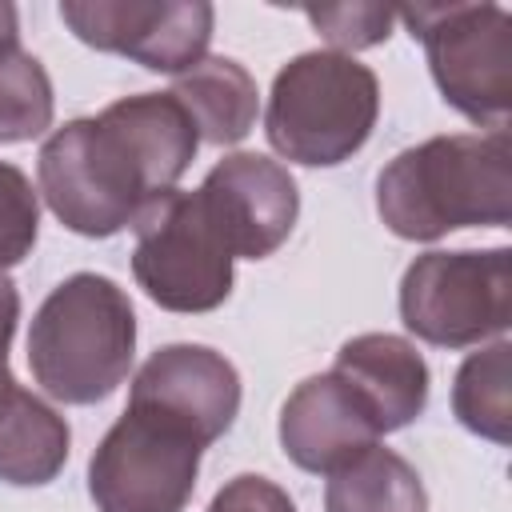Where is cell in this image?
I'll list each match as a JSON object with an SVG mask.
<instances>
[{
	"label": "cell",
	"mask_w": 512,
	"mask_h": 512,
	"mask_svg": "<svg viewBox=\"0 0 512 512\" xmlns=\"http://www.w3.org/2000/svg\"><path fill=\"white\" fill-rule=\"evenodd\" d=\"M200 136L172 92H136L56 128L36 156L48 212L76 236H116L196 160Z\"/></svg>",
	"instance_id": "1"
},
{
	"label": "cell",
	"mask_w": 512,
	"mask_h": 512,
	"mask_svg": "<svg viewBox=\"0 0 512 512\" xmlns=\"http://www.w3.org/2000/svg\"><path fill=\"white\" fill-rule=\"evenodd\" d=\"M376 212L400 240H440L456 228H508V128L432 136L396 152L376 176Z\"/></svg>",
	"instance_id": "2"
},
{
	"label": "cell",
	"mask_w": 512,
	"mask_h": 512,
	"mask_svg": "<svg viewBox=\"0 0 512 512\" xmlns=\"http://www.w3.org/2000/svg\"><path fill=\"white\" fill-rule=\"evenodd\" d=\"M136 356V312L128 292L100 272H72L32 316L28 368L60 404L108 400Z\"/></svg>",
	"instance_id": "3"
},
{
	"label": "cell",
	"mask_w": 512,
	"mask_h": 512,
	"mask_svg": "<svg viewBox=\"0 0 512 512\" xmlns=\"http://www.w3.org/2000/svg\"><path fill=\"white\" fill-rule=\"evenodd\" d=\"M380 116V80L356 56L316 48L292 56L268 92L264 136L304 168H336L352 160Z\"/></svg>",
	"instance_id": "4"
},
{
	"label": "cell",
	"mask_w": 512,
	"mask_h": 512,
	"mask_svg": "<svg viewBox=\"0 0 512 512\" xmlns=\"http://www.w3.org/2000/svg\"><path fill=\"white\" fill-rule=\"evenodd\" d=\"M412 40L424 44L428 72L460 116L500 132L512 112V16L488 0L396 8Z\"/></svg>",
	"instance_id": "5"
},
{
	"label": "cell",
	"mask_w": 512,
	"mask_h": 512,
	"mask_svg": "<svg viewBox=\"0 0 512 512\" xmlns=\"http://www.w3.org/2000/svg\"><path fill=\"white\" fill-rule=\"evenodd\" d=\"M400 320L436 348L500 340L512 324V248L416 256L400 280Z\"/></svg>",
	"instance_id": "6"
},
{
	"label": "cell",
	"mask_w": 512,
	"mask_h": 512,
	"mask_svg": "<svg viewBox=\"0 0 512 512\" xmlns=\"http://www.w3.org/2000/svg\"><path fill=\"white\" fill-rule=\"evenodd\" d=\"M132 276L144 296L168 312H212L232 296V264L220 228L200 192H164L136 220Z\"/></svg>",
	"instance_id": "7"
},
{
	"label": "cell",
	"mask_w": 512,
	"mask_h": 512,
	"mask_svg": "<svg viewBox=\"0 0 512 512\" xmlns=\"http://www.w3.org/2000/svg\"><path fill=\"white\" fill-rule=\"evenodd\" d=\"M200 452L180 428L124 408L88 460V496L96 512H184L196 492Z\"/></svg>",
	"instance_id": "8"
},
{
	"label": "cell",
	"mask_w": 512,
	"mask_h": 512,
	"mask_svg": "<svg viewBox=\"0 0 512 512\" xmlns=\"http://www.w3.org/2000/svg\"><path fill=\"white\" fill-rule=\"evenodd\" d=\"M60 20L96 52L180 76L208 56L216 12L204 0H60Z\"/></svg>",
	"instance_id": "9"
},
{
	"label": "cell",
	"mask_w": 512,
	"mask_h": 512,
	"mask_svg": "<svg viewBox=\"0 0 512 512\" xmlns=\"http://www.w3.org/2000/svg\"><path fill=\"white\" fill-rule=\"evenodd\" d=\"M128 408L148 412L208 448L240 412V376L232 360L208 344H164L132 376Z\"/></svg>",
	"instance_id": "10"
},
{
	"label": "cell",
	"mask_w": 512,
	"mask_h": 512,
	"mask_svg": "<svg viewBox=\"0 0 512 512\" xmlns=\"http://www.w3.org/2000/svg\"><path fill=\"white\" fill-rule=\"evenodd\" d=\"M196 192L236 260L272 256L300 216V192L292 172L260 152L224 156Z\"/></svg>",
	"instance_id": "11"
},
{
	"label": "cell",
	"mask_w": 512,
	"mask_h": 512,
	"mask_svg": "<svg viewBox=\"0 0 512 512\" xmlns=\"http://www.w3.org/2000/svg\"><path fill=\"white\" fill-rule=\"evenodd\" d=\"M372 444L380 432L336 372L300 380L280 408V448L304 472L332 476Z\"/></svg>",
	"instance_id": "12"
},
{
	"label": "cell",
	"mask_w": 512,
	"mask_h": 512,
	"mask_svg": "<svg viewBox=\"0 0 512 512\" xmlns=\"http://www.w3.org/2000/svg\"><path fill=\"white\" fill-rule=\"evenodd\" d=\"M332 372L352 388V396L372 416L376 432L388 436L408 428L428 404V364L404 336L364 332L340 344Z\"/></svg>",
	"instance_id": "13"
},
{
	"label": "cell",
	"mask_w": 512,
	"mask_h": 512,
	"mask_svg": "<svg viewBox=\"0 0 512 512\" xmlns=\"http://www.w3.org/2000/svg\"><path fill=\"white\" fill-rule=\"evenodd\" d=\"M168 92L192 116L196 136L204 144H216V148L240 144L252 132L256 112H260L256 80L232 56H204L196 68L180 72Z\"/></svg>",
	"instance_id": "14"
},
{
	"label": "cell",
	"mask_w": 512,
	"mask_h": 512,
	"mask_svg": "<svg viewBox=\"0 0 512 512\" xmlns=\"http://www.w3.org/2000/svg\"><path fill=\"white\" fill-rule=\"evenodd\" d=\"M68 444V420L16 384L0 408V480L16 488L52 484L68 464Z\"/></svg>",
	"instance_id": "15"
},
{
	"label": "cell",
	"mask_w": 512,
	"mask_h": 512,
	"mask_svg": "<svg viewBox=\"0 0 512 512\" xmlns=\"http://www.w3.org/2000/svg\"><path fill=\"white\" fill-rule=\"evenodd\" d=\"M324 512H428V492L400 452L372 444L328 476Z\"/></svg>",
	"instance_id": "16"
},
{
	"label": "cell",
	"mask_w": 512,
	"mask_h": 512,
	"mask_svg": "<svg viewBox=\"0 0 512 512\" xmlns=\"http://www.w3.org/2000/svg\"><path fill=\"white\" fill-rule=\"evenodd\" d=\"M452 412L468 432L492 444L512 440V344L504 336L456 368Z\"/></svg>",
	"instance_id": "17"
},
{
	"label": "cell",
	"mask_w": 512,
	"mask_h": 512,
	"mask_svg": "<svg viewBox=\"0 0 512 512\" xmlns=\"http://www.w3.org/2000/svg\"><path fill=\"white\" fill-rule=\"evenodd\" d=\"M56 96L44 64L16 48L0 56V144H24L52 128Z\"/></svg>",
	"instance_id": "18"
},
{
	"label": "cell",
	"mask_w": 512,
	"mask_h": 512,
	"mask_svg": "<svg viewBox=\"0 0 512 512\" xmlns=\"http://www.w3.org/2000/svg\"><path fill=\"white\" fill-rule=\"evenodd\" d=\"M36 236H40V192L16 164L0 160V272L20 264L36 248Z\"/></svg>",
	"instance_id": "19"
},
{
	"label": "cell",
	"mask_w": 512,
	"mask_h": 512,
	"mask_svg": "<svg viewBox=\"0 0 512 512\" xmlns=\"http://www.w3.org/2000/svg\"><path fill=\"white\" fill-rule=\"evenodd\" d=\"M304 16L332 44V52L344 56L384 44L396 24V8L388 4H320V8H304Z\"/></svg>",
	"instance_id": "20"
},
{
	"label": "cell",
	"mask_w": 512,
	"mask_h": 512,
	"mask_svg": "<svg viewBox=\"0 0 512 512\" xmlns=\"http://www.w3.org/2000/svg\"><path fill=\"white\" fill-rule=\"evenodd\" d=\"M208 512H296L292 496L272 484L268 476H256V472H240L232 476L208 504Z\"/></svg>",
	"instance_id": "21"
},
{
	"label": "cell",
	"mask_w": 512,
	"mask_h": 512,
	"mask_svg": "<svg viewBox=\"0 0 512 512\" xmlns=\"http://www.w3.org/2000/svg\"><path fill=\"white\" fill-rule=\"evenodd\" d=\"M16 320H20V292L8 280V272H0V348L8 352L12 336H16Z\"/></svg>",
	"instance_id": "22"
},
{
	"label": "cell",
	"mask_w": 512,
	"mask_h": 512,
	"mask_svg": "<svg viewBox=\"0 0 512 512\" xmlns=\"http://www.w3.org/2000/svg\"><path fill=\"white\" fill-rule=\"evenodd\" d=\"M16 48H20V16L12 4L0 0V56H8Z\"/></svg>",
	"instance_id": "23"
},
{
	"label": "cell",
	"mask_w": 512,
	"mask_h": 512,
	"mask_svg": "<svg viewBox=\"0 0 512 512\" xmlns=\"http://www.w3.org/2000/svg\"><path fill=\"white\" fill-rule=\"evenodd\" d=\"M12 392H16V376H12V368H8V352L0 348V408L8 404Z\"/></svg>",
	"instance_id": "24"
}]
</instances>
